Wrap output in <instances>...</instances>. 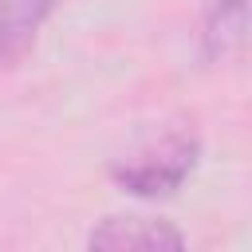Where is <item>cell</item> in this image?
Masks as SVG:
<instances>
[{"label":"cell","mask_w":252,"mask_h":252,"mask_svg":"<svg viewBox=\"0 0 252 252\" xmlns=\"http://www.w3.org/2000/svg\"><path fill=\"white\" fill-rule=\"evenodd\" d=\"M197 154H201V142L193 134H173L158 150H146L134 161L114 165V181L134 197H161V193H173L193 173Z\"/></svg>","instance_id":"1"},{"label":"cell","mask_w":252,"mask_h":252,"mask_svg":"<svg viewBox=\"0 0 252 252\" xmlns=\"http://www.w3.org/2000/svg\"><path fill=\"white\" fill-rule=\"evenodd\" d=\"M185 236L169 228L165 220H146V217H110L91 232V248H110V252H177Z\"/></svg>","instance_id":"2"},{"label":"cell","mask_w":252,"mask_h":252,"mask_svg":"<svg viewBox=\"0 0 252 252\" xmlns=\"http://www.w3.org/2000/svg\"><path fill=\"white\" fill-rule=\"evenodd\" d=\"M51 4L55 0H0V63H12L32 47L35 32L51 16Z\"/></svg>","instance_id":"3"},{"label":"cell","mask_w":252,"mask_h":252,"mask_svg":"<svg viewBox=\"0 0 252 252\" xmlns=\"http://www.w3.org/2000/svg\"><path fill=\"white\" fill-rule=\"evenodd\" d=\"M244 32V0H217L209 12V28H205V47L217 55H224L228 43H236Z\"/></svg>","instance_id":"4"}]
</instances>
